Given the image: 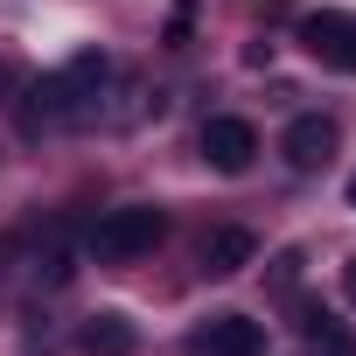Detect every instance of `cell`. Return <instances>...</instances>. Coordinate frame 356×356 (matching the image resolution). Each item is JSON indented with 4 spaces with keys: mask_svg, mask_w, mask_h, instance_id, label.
I'll return each instance as SVG.
<instances>
[{
    "mask_svg": "<svg viewBox=\"0 0 356 356\" xmlns=\"http://www.w3.org/2000/svg\"><path fill=\"white\" fill-rule=\"evenodd\" d=\"M161 238H168V217H161L154 203H126V210H105V217H98L91 252H98L105 266H126V259H147Z\"/></svg>",
    "mask_w": 356,
    "mask_h": 356,
    "instance_id": "6da1fadb",
    "label": "cell"
},
{
    "mask_svg": "<svg viewBox=\"0 0 356 356\" xmlns=\"http://www.w3.org/2000/svg\"><path fill=\"white\" fill-rule=\"evenodd\" d=\"M203 161H210L217 175H245V168L259 161V133H252V119H231V112L203 119Z\"/></svg>",
    "mask_w": 356,
    "mask_h": 356,
    "instance_id": "7a4b0ae2",
    "label": "cell"
},
{
    "mask_svg": "<svg viewBox=\"0 0 356 356\" xmlns=\"http://www.w3.org/2000/svg\"><path fill=\"white\" fill-rule=\"evenodd\" d=\"M300 42H307V56H314V63H328V70H349V77H356V15L321 8V15H307V22H300Z\"/></svg>",
    "mask_w": 356,
    "mask_h": 356,
    "instance_id": "3957f363",
    "label": "cell"
},
{
    "mask_svg": "<svg viewBox=\"0 0 356 356\" xmlns=\"http://www.w3.org/2000/svg\"><path fill=\"white\" fill-rule=\"evenodd\" d=\"M280 154H286V168H293V175H314V168H328V154H335V119H328V112H300V119L286 126Z\"/></svg>",
    "mask_w": 356,
    "mask_h": 356,
    "instance_id": "277c9868",
    "label": "cell"
},
{
    "mask_svg": "<svg viewBox=\"0 0 356 356\" xmlns=\"http://www.w3.org/2000/svg\"><path fill=\"white\" fill-rule=\"evenodd\" d=\"M196 356H266V328L252 314H210L196 335Z\"/></svg>",
    "mask_w": 356,
    "mask_h": 356,
    "instance_id": "5b68a950",
    "label": "cell"
},
{
    "mask_svg": "<svg viewBox=\"0 0 356 356\" xmlns=\"http://www.w3.org/2000/svg\"><path fill=\"white\" fill-rule=\"evenodd\" d=\"M252 259H259V238H252L245 224H217V231L203 238V273H210V280H238Z\"/></svg>",
    "mask_w": 356,
    "mask_h": 356,
    "instance_id": "8992f818",
    "label": "cell"
},
{
    "mask_svg": "<svg viewBox=\"0 0 356 356\" xmlns=\"http://www.w3.org/2000/svg\"><path fill=\"white\" fill-rule=\"evenodd\" d=\"M77 342H84V356H133V349H140V328H133L126 314H112V307H105V314H91V321H84V335H77Z\"/></svg>",
    "mask_w": 356,
    "mask_h": 356,
    "instance_id": "52a82bcc",
    "label": "cell"
},
{
    "mask_svg": "<svg viewBox=\"0 0 356 356\" xmlns=\"http://www.w3.org/2000/svg\"><path fill=\"white\" fill-rule=\"evenodd\" d=\"M300 335H307L314 356H356V335H349L335 314H321V307H300Z\"/></svg>",
    "mask_w": 356,
    "mask_h": 356,
    "instance_id": "ba28073f",
    "label": "cell"
},
{
    "mask_svg": "<svg viewBox=\"0 0 356 356\" xmlns=\"http://www.w3.org/2000/svg\"><path fill=\"white\" fill-rule=\"evenodd\" d=\"M293 280H300V252H280L273 273H266V286H273V293H293Z\"/></svg>",
    "mask_w": 356,
    "mask_h": 356,
    "instance_id": "9c48e42d",
    "label": "cell"
},
{
    "mask_svg": "<svg viewBox=\"0 0 356 356\" xmlns=\"http://www.w3.org/2000/svg\"><path fill=\"white\" fill-rule=\"evenodd\" d=\"M342 286H349V300H356V259H349V273H342Z\"/></svg>",
    "mask_w": 356,
    "mask_h": 356,
    "instance_id": "30bf717a",
    "label": "cell"
},
{
    "mask_svg": "<svg viewBox=\"0 0 356 356\" xmlns=\"http://www.w3.org/2000/svg\"><path fill=\"white\" fill-rule=\"evenodd\" d=\"M0 84H15V70H8V63H0Z\"/></svg>",
    "mask_w": 356,
    "mask_h": 356,
    "instance_id": "8fae6325",
    "label": "cell"
},
{
    "mask_svg": "<svg viewBox=\"0 0 356 356\" xmlns=\"http://www.w3.org/2000/svg\"><path fill=\"white\" fill-rule=\"evenodd\" d=\"M349 210H356V175H349Z\"/></svg>",
    "mask_w": 356,
    "mask_h": 356,
    "instance_id": "7c38bea8",
    "label": "cell"
}]
</instances>
